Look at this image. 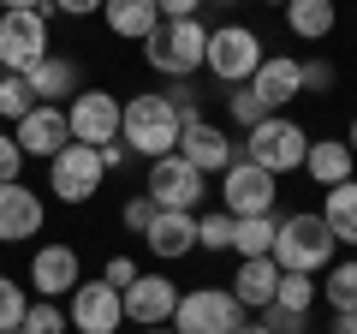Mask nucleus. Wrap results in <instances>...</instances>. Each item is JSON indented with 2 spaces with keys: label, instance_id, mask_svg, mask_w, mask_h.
<instances>
[{
  "label": "nucleus",
  "instance_id": "473e14b6",
  "mask_svg": "<svg viewBox=\"0 0 357 334\" xmlns=\"http://www.w3.org/2000/svg\"><path fill=\"white\" fill-rule=\"evenodd\" d=\"M227 114H232V126H244V131H250V126H262V119H268V108H262V102H256V96L238 84V90L227 96Z\"/></svg>",
  "mask_w": 357,
  "mask_h": 334
},
{
  "label": "nucleus",
  "instance_id": "f257e3e1",
  "mask_svg": "<svg viewBox=\"0 0 357 334\" xmlns=\"http://www.w3.org/2000/svg\"><path fill=\"white\" fill-rule=\"evenodd\" d=\"M178 126H185V119L167 108L161 90L119 102V143H126L131 155H143V161H155V155H173V150H178Z\"/></svg>",
  "mask_w": 357,
  "mask_h": 334
},
{
  "label": "nucleus",
  "instance_id": "9d476101",
  "mask_svg": "<svg viewBox=\"0 0 357 334\" xmlns=\"http://www.w3.org/2000/svg\"><path fill=\"white\" fill-rule=\"evenodd\" d=\"M102 180H107V167H102V155L89 150V143H66L48 161V191L60 197V203H89V197L102 191Z\"/></svg>",
  "mask_w": 357,
  "mask_h": 334
},
{
  "label": "nucleus",
  "instance_id": "f3484780",
  "mask_svg": "<svg viewBox=\"0 0 357 334\" xmlns=\"http://www.w3.org/2000/svg\"><path fill=\"white\" fill-rule=\"evenodd\" d=\"M42 221H48V203L42 191H30L24 180L0 185V245H18V239H36Z\"/></svg>",
  "mask_w": 357,
  "mask_h": 334
},
{
  "label": "nucleus",
  "instance_id": "4be33fe9",
  "mask_svg": "<svg viewBox=\"0 0 357 334\" xmlns=\"http://www.w3.org/2000/svg\"><path fill=\"white\" fill-rule=\"evenodd\" d=\"M24 84H30V96H36V102H54V108H60V96L72 102V96L84 90V78H77V60H66V54H48L36 72H24Z\"/></svg>",
  "mask_w": 357,
  "mask_h": 334
},
{
  "label": "nucleus",
  "instance_id": "0eeeda50",
  "mask_svg": "<svg viewBox=\"0 0 357 334\" xmlns=\"http://www.w3.org/2000/svg\"><path fill=\"white\" fill-rule=\"evenodd\" d=\"M244 305L227 286H197V293H178L173 310V334H238Z\"/></svg>",
  "mask_w": 357,
  "mask_h": 334
},
{
  "label": "nucleus",
  "instance_id": "b1692460",
  "mask_svg": "<svg viewBox=\"0 0 357 334\" xmlns=\"http://www.w3.org/2000/svg\"><path fill=\"white\" fill-rule=\"evenodd\" d=\"M102 18H107V30L126 36V42H143L155 24H161L155 0H102Z\"/></svg>",
  "mask_w": 357,
  "mask_h": 334
},
{
  "label": "nucleus",
  "instance_id": "a18cd8bd",
  "mask_svg": "<svg viewBox=\"0 0 357 334\" xmlns=\"http://www.w3.org/2000/svg\"><path fill=\"white\" fill-rule=\"evenodd\" d=\"M238 334H268V328H262V322H238Z\"/></svg>",
  "mask_w": 357,
  "mask_h": 334
},
{
  "label": "nucleus",
  "instance_id": "393cba45",
  "mask_svg": "<svg viewBox=\"0 0 357 334\" xmlns=\"http://www.w3.org/2000/svg\"><path fill=\"white\" fill-rule=\"evenodd\" d=\"M280 13H286V30H292V36H304V42L333 36V24H340L333 0H286Z\"/></svg>",
  "mask_w": 357,
  "mask_h": 334
},
{
  "label": "nucleus",
  "instance_id": "6ab92c4d",
  "mask_svg": "<svg viewBox=\"0 0 357 334\" xmlns=\"http://www.w3.org/2000/svg\"><path fill=\"white\" fill-rule=\"evenodd\" d=\"M143 245H149L161 263H178L197 251V215H178V209H155L149 227H143Z\"/></svg>",
  "mask_w": 357,
  "mask_h": 334
},
{
  "label": "nucleus",
  "instance_id": "dca6fc26",
  "mask_svg": "<svg viewBox=\"0 0 357 334\" xmlns=\"http://www.w3.org/2000/svg\"><path fill=\"white\" fill-rule=\"evenodd\" d=\"M178 155H185L197 173H227V167L238 161V143L220 126H208V119H185V126H178Z\"/></svg>",
  "mask_w": 357,
  "mask_h": 334
},
{
  "label": "nucleus",
  "instance_id": "5701e85b",
  "mask_svg": "<svg viewBox=\"0 0 357 334\" xmlns=\"http://www.w3.org/2000/svg\"><path fill=\"white\" fill-rule=\"evenodd\" d=\"M321 221H328V233H333V245H351L357 251V180H345V185H333L328 197H321V209H316Z\"/></svg>",
  "mask_w": 357,
  "mask_h": 334
},
{
  "label": "nucleus",
  "instance_id": "58836bf2",
  "mask_svg": "<svg viewBox=\"0 0 357 334\" xmlns=\"http://www.w3.org/2000/svg\"><path fill=\"white\" fill-rule=\"evenodd\" d=\"M149 215H155V203H149V197L137 191V197H131V203H126V215H119V221H126V227H131V233H137V239H143V227H149Z\"/></svg>",
  "mask_w": 357,
  "mask_h": 334
},
{
  "label": "nucleus",
  "instance_id": "aec40b11",
  "mask_svg": "<svg viewBox=\"0 0 357 334\" xmlns=\"http://www.w3.org/2000/svg\"><path fill=\"white\" fill-rule=\"evenodd\" d=\"M304 173L321 185V191H333V185L357 180V155H351V143H345V138H310V150H304Z\"/></svg>",
  "mask_w": 357,
  "mask_h": 334
},
{
  "label": "nucleus",
  "instance_id": "37998d69",
  "mask_svg": "<svg viewBox=\"0 0 357 334\" xmlns=\"http://www.w3.org/2000/svg\"><path fill=\"white\" fill-rule=\"evenodd\" d=\"M0 13H48V0H0Z\"/></svg>",
  "mask_w": 357,
  "mask_h": 334
},
{
  "label": "nucleus",
  "instance_id": "1a4fd4ad",
  "mask_svg": "<svg viewBox=\"0 0 357 334\" xmlns=\"http://www.w3.org/2000/svg\"><path fill=\"white\" fill-rule=\"evenodd\" d=\"M274 197H280V180H274L268 167L244 161V155L220 173V209H227L232 221H244V215H274Z\"/></svg>",
  "mask_w": 357,
  "mask_h": 334
},
{
  "label": "nucleus",
  "instance_id": "e433bc0d",
  "mask_svg": "<svg viewBox=\"0 0 357 334\" xmlns=\"http://www.w3.org/2000/svg\"><path fill=\"white\" fill-rule=\"evenodd\" d=\"M333 84H340V72H333L328 60H304V90H316V96H328Z\"/></svg>",
  "mask_w": 357,
  "mask_h": 334
},
{
  "label": "nucleus",
  "instance_id": "f03ea898",
  "mask_svg": "<svg viewBox=\"0 0 357 334\" xmlns=\"http://www.w3.org/2000/svg\"><path fill=\"white\" fill-rule=\"evenodd\" d=\"M268 257L280 263L286 275H321L333 257H340V245H333L328 221L310 215V209H298V215H286L280 227H274V251Z\"/></svg>",
  "mask_w": 357,
  "mask_h": 334
},
{
  "label": "nucleus",
  "instance_id": "ddd939ff",
  "mask_svg": "<svg viewBox=\"0 0 357 334\" xmlns=\"http://www.w3.org/2000/svg\"><path fill=\"white\" fill-rule=\"evenodd\" d=\"M66 322L77 334H119V322H126L119 293L107 281H77V293L66 298Z\"/></svg>",
  "mask_w": 357,
  "mask_h": 334
},
{
  "label": "nucleus",
  "instance_id": "cd10ccee",
  "mask_svg": "<svg viewBox=\"0 0 357 334\" xmlns=\"http://www.w3.org/2000/svg\"><path fill=\"white\" fill-rule=\"evenodd\" d=\"M274 305H280V310H298V317H310V305H316V275H286V269H280Z\"/></svg>",
  "mask_w": 357,
  "mask_h": 334
},
{
  "label": "nucleus",
  "instance_id": "49530a36",
  "mask_svg": "<svg viewBox=\"0 0 357 334\" xmlns=\"http://www.w3.org/2000/svg\"><path fill=\"white\" fill-rule=\"evenodd\" d=\"M345 143H351V155H357V114H351V131H345Z\"/></svg>",
  "mask_w": 357,
  "mask_h": 334
},
{
  "label": "nucleus",
  "instance_id": "2f4dec72",
  "mask_svg": "<svg viewBox=\"0 0 357 334\" xmlns=\"http://www.w3.org/2000/svg\"><path fill=\"white\" fill-rule=\"evenodd\" d=\"M197 245H203V251H232V215L227 209L197 215Z\"/></svg>",
  "mask_w": 357,
  "mask_h": 334
},
{
  "label": "nucleus",
  "instance_id": "79ce46f5",
  "mask_svg": "<svg viewBox=\"0 0 357 334\" xmlns=\"http://www.w3.org/2000/svg\"><path fill=\"white\" fill-rule=\"evenodd\" d=\"M96 155H102V167H107V173H119V167L131 161V150H126V143H119V138H114V143H102V150H96Z\"/></svg>",
  "mask_w": 357,
  "mask_h": 334
},
{
  "label": "nucleus",
  "instance_id": "c9c22d12",
  "mask_svg": "<svg viewBox=\"0 0 357 334\" xmlns=\"http://www.w3.org/2000/svg\"><path fill=\"white\" fill-rule=\"evenodd\" d=\"M13 180H24V150L0 131V185H13Z\"/></svg>",
  "mask_w": 357,
  "mask_h": 334
},
{
  "label": "nucleus",
  "instance_id": "20e7f679",
  "mask_svg": "<svg viewBox=\"0 0 357 334\" xmlns=\"http://www.w3.org/2000/svg\"><path fill=\"white\" fill-rule=\"evenodd\" d=\"M304 150H310V131L298 126V119H286V114H268L262 126H250V143H244V161H256V167H268L274 180L280 173H298L304 167Z\"/></svg>",
  "mask_w": 357,
  "mask_h": 334
},
{
  "label": "nucleus",
  "instance_id": "2eb2a0df",
  "mask_svg": "<svg viewBox=\"0 0 357 334\" xmlns=\"http://www.w3.org/2000/svg\"><path fill=\"white\" fill-rule=\"evenodd\" d=\"M244 90H250L268 114H280L286 102H298V96H304V60H292V54H268V60L250 72V84H244Z\"/></svg>",
  "mask_w": 357,
  "mask_h": 334
},
{
  "label": "nucleus",
  "instance_id": "bb28decb",
  "mask_svg": "<svg viewBox=\"0 0 357 334\" xmlns=\"http://www.w3.org/2000/svg\"><path fill=\"white\" fill-rule=\"evenodd\" d=\"M274 227H280L274 215H244V221H232V251H238V263H244V257H268V251H274Z\"/></svg>",
  "mask_w": 357,
  "mask_h": 334
},
{
  "label": "nucleus",
  "instance_id": "c85d7f7f",
  "mask_svg": "<svg viewBox=\"0 0 357 334\" xmlns=\"http://www.w3.org/2000/svg\"><path fill=\"white\" fill-rule=\"evenodd\" d=\"M66 328H72V322H66L60 298H30L24 322H18V334H66Z\"/></svg>",
  "mask_w": 357,
  "mask_h": 334
},
{
  "label": "nucleus",
  "instance_id": "de8ad7c7",
  "mask_svg": "<svg viewBox=\"0 0 357 334\" xmlns=\"http://www.w3.org/2000/svg\"><path fill=\"white\" fill-rule=\"evenodd\" d=\"M143 334H173V322H161V328H143Z\"/></svg>",
  "mask_w": 357,
  "mask_h": 334
},
{
  "label": "nucleus",
  "instance_id": "4c0bfd02",
  "mask_svg": "<svg viewBox=\"0 0 357 334\" xmlns=\"http://www.w3.org/2000/svg\"><path fill=\"white\" fill-rule=\"evenodd\" d=\"M137 275H143V269H137V263H131V257H107V269H102V281L114 286V293H126V286L137 281Z\"/></svg>",
  "mask_w": 357,
  "mask_h": 334
},
{
  "label": "nucleus",
  "instance_id": "7c9ffc66",
  "mask_svg": "<svg viewBox=\"0 0 357 334\" xmlns=\"http://www.w3.org/2000/svg\"><path fill=\"white\" fill-rule=\"evenodd\" d=\"M24 310H30V293L13 281V275H0V334H18Z\"/></svg>",
  "mask_w": 357,
  "mask_h": 334
},
{
  "label": "nucleus",
  "instance_id": "423d86ee",
  "mask_svg": "<svg viewBox=\"0 0 357 334\" xmlns=\"http://www.w3.org/2000/svg\"><path fill=\"white\" fill-rule=\"evenodd\" d=\"M203 180L208 173H197L185 155H155L149 161V180H143V197H149L155 209H178V215H197L203 209Z\"/></svg>",
  "mask_w": 357,
  "mask_h": 334
},
{
  "label": "nucleus",
  "instance_id": "a19ab883",
  "mask_svg": "<svg viewBox=\"0 0 357 334\" xmlns=\"http://www.w3.org/2000/svg\"><path fill=\"white\" fill-rule=\"evenodd\" d=\"M155 13H161V18H197V13H203V0H155Z\"/></svg>",
  "mask_w": 357,
  "mask_h": 334
},
{
  "label": "nucleus",
  "instance_id": "f704fd0d",
  "mask_svg": "<svg viewBox=\"0 0 357 334\" xmlns=\"http://www.w3.org/2000/svg\"><path fill=\"white\" fill-rule=\"evenodd\" d=\"M167 108H173L178 119H203V108H197V90H191V78H173V84H167Z\"/></svg>",
  "mask_w": 357,
  "mask_h": 334
},
{
  "label": "nucleus",
  "instance_id": "c756f323",
  "mask_svg": "<svg viewBox=\"0 0 357 334\" xmlns=\"http://www.w3.org/2000/svg\"><path fill=\"white\" fill-rule=\"evenodd\" d=\"M30 108H36V96H30V84H24L18 72H0V119H13V126H18V119H24Z\"/></svg>",
  "mask_w": 357,
  "mask_h": 334
},
{
  "label": "nucleus",
  "instance_id": "9b49d317",
  "mask_svg": "<svg viewBox=\"0 0 357 334\" xmlns=\"http://www.w3.org/2000/svg\"><path fill=\"white\" fill-rule=\"evenodd\" d=\"M66 126H72V143H89V150H102V143L119 138V96L107 90H77L66 102Z\"/></svg>",
  "mask_w": 357,
  "mask_h": 334
},
{
  "label": "nucleus",
  "instance_id": "09e8293b",
  "mask_svg": "<svg viewBox=\"0 0 357 334\" xmlns=\"http://www.w3.org/2000/svg\"><path fill=\"white\" fill-rule=\"evenodd\" d=\"M203 6H238V0H203Z\"/></svg>",
  "mask_w": 357,
  "mask_h": 334
},
{
  "label": "nucleus",
  "instance_id": "c03bdc74",
  "mask_svg": "<svg viewBox=\"0 0 357 334\" xmlns=\"http://www.w3.org/2000/svg\"><path fill=\"white\" fill-rule=\"evenodd\" d=\"M333 334H357V310H333Z\"/></svg>",
  "mask_w": 357,
  "mask_h": 334
},
{
  "label": "nucleus",
  "instance_id": "ea45409f",
  "mask_svg": "<svg viewBox=\"0 0 357 334\" xmlns=\"http://www.w3.org/2000/svg\"><path fill=\"white\" fill-rule=\"evenodd\" d=\"M48 13H66V18H89V13H102V0H48Z\"/></svg>",
  "mask_w": 357,
  "mask_h": 334
},
{
  "label": "nucleus",
  "instance_id": "6e6552de",
  "mask_svg": "<svg viewBox=\"0 0 357 334\" xmlns=\"http://www.w3.org/2000/svg\"><path fill=\"white\" fill-rule=\"evenodd\" d=\"M48 13H0V72H36L48 60Z\"/></svg>",
  "mask_w": 357,
  "mask_h": 334
},
{
  "label": "nucleus",
  "instance_id": "a878e982",
  "mask_svg": "<svg viewBox=\"0 0 357 334\" xmlns=\"http://www.w3.org/2000/svg\"><path fill=\"white\" fill-rule=\"evenodd\" d=\"M316 298H328L333 310H357V257H333L316 281Z\"/></svg>",
  "mask_w": 357,
  "mask_h": 334
},
{
  "label": "nucleus",
  "instance_id": "4468645a",
  "mask_svg": "<svg viewBox=\"0 0 357 334\" xmlns=\"http://www.w3.org/2000/svg\"><path fill=\"white\" fill-rule=\"evenodd\" d=\"M119 310H126V322H137V328H161L178 310V286L167 281V275H137V281L119 293Z\"/></svg>",
  "mask_w": 357,
  "mask_h": 334
},
{
  "label": "nucleus",
  "instance_id": "a211bd4d",
  "mask_svg": "<svg viewBox=\"0 0 357 334\" xmlns=\"http://www.w3.org/2000/svg\"><path fill=\"white\" fill-rule=\"evenodd\" d=\"M77 281H84V263H77L72 245H42L36 257H30V286H36V298H72Z\"/></svg>",
  "mask_w": 357,
  "mask_h": 334
},
{
  "label": "nucleus",
  "instance_id": "8fccbe9b",
  "mask_svg": "<svg viewBox=\"0 0 357 334\" xmlns=\"http://www.w3.org/2000/svg\"><path fill=\"white\" fill-rule=\"evenodd\" d=\"M268 6H286V0H268Z\"/></svg>",
  "mask_w": 357,
  "mask_h": 334
},
{
  "label": "nucleus",
  "instance_id": "f8f14e48",
  "mask_svg": "<svg viewBox=\"0 0 357 334\" xmlns=\"http://www.w3.org/2000/svg\"><path fill=\"white\" fill-rule=\"evenodd\" d=\"M13 143L24 150V161H54V155L72 143V126H66V108L54 102H36L24 119L13 126Z\"/></svg>",
  "mask_w": 357,
  "mask_h": 334
},
{
  "label": "nucleus",
  "instance_id": "412c9836",
  "mask_svg": "<svg viewBox=\"0 0 357 334\" xmlns=\"http://www.w3.org/2000/svg\"><path fill=\"white\" fill-rule=\"evenodd\" d=\"M274 286H280V263L274 257H244L227 293L238 298L244 310H262V305H274Z\"/></svg>",
  "mask_w": 357,
  "mask_h": 334
},
{
  "label": "nucleus",
  "instance_id": "7ed1b4c3",
  "mask_svg": "<svg viewBox=\"0 0 357 334\" xmlns=\"http://www.w3.org/2000/svg\"><path fill=\"white\" fill-rule=\"evenodd\" d=\"M203 54H208L203 18H161V24L143 36V60H149L161 78H191V72H203Z\"/></svg>",
  "mask_w": 357,
  "mask_h": 334
},
{
  "label": "nucleus",
  "instance_id": "72a5a7b5",
  "mask_svg": "<svg viewBox=\"0 0 357 334\" xmlns=\"http://www.w3.org/2000/svg\"><path fill=\"white\" fill-rule=\"evenodd\" d=\"M256 322H262L268 334H310V317H298V310H280V305H262V310H256Z\"/></svg>",
  "mask_w": 357,
  "mask_h": 334
},
{
  "label": "nucleus",
  "instance_id": "39448f33",
  "mask_svg": "<svg viewBox=\"0 0 357 334\" xmlns=\"http://www.w3.org/2000/svg\"><path fill=\"white\" fill-rule=\"evenodd\" d=\"M268 60V48H262V36H256L250 24H220V30H208V54H203V66L220 78V84H250V72Z\"/></svg>",
  "mask_w": 357,
  "mask_h": 334
}]
</instances>
